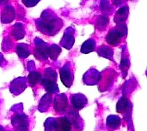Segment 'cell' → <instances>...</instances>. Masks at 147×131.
Listing matches in <instances>:
<instances>
[{"mask_svg": "<svg viewBox=\"0 0 147 131\" xmlns=\"http://www.w3.org/2000/svg\"><path fill=\"white\" fill-rule=\"evenodd\" d=\"M37 28L44 34L54 35L62 27V21L53 13L45 11L36 21Z\"/></svg>", "mask_w": 147, "mask_h": 131, "instance_id": "1", "label": "cell"}, {"mask_svg": "<svg viewBox=\"0 0 147 131\" xmlns=\"http://www.w3.org/2000/svg\"><path fill=\"white\" fill-rule=\"evenodd\" d=\"M127 33V28L126 24L121 23V24H118L116 27L111 29L108 33L106 40L109 45L115 46L120 43L121 39Z\"/></svg>", "mask_w": 147, "mask_h": 131, "instance_id": "2", "label": "cell"}, {"mask_svg": "<svg viewBox=\"0 0 147 131\" xmlns=\"http://www.w3.org/2000/svg\"><path fill=\"white\" fill-rule=\"evenodd\" d=\"M59 75H60V79H61L62 83L67 88H71L73 83L74 75H73V71L71 70V66L70 63H66L63 67H61L59 70Z\"/></svg>", "mask_w": 147, "mask_h": 131, "instance_id": "3", "label": "cell"}, {"mask_svg": "<svg viewBox=\"0 0 147 131\" xmlns=\"http://www.w3.org/2000/svg\"><path fill=\"white\" fill-rule=\"evenodd\" d=\"M116 111L118 113L124 114V118L126 120H129L131 118L132 114V104L126 96H122L116 106Z\"/></svg>", "mask_w": 147, "mask_h": 131, "instance_id": "4", "label": "cell"}, {"mask_svg": "<svg viewBox=\"0 0 147 131\" xmlns=\"http://www.w3.org/2000/svg\"><path fill=\"white\" fill-rule=\"evenodd\" d=\"M34 44H35V49H34V56L36 58H38L40 61H46L48 57L47 56V48H48V45L47 43H45L44 41H42L41 39L36 38L34 40Z\"/></svg>", "mask_w": 147, "mask_h": 131, "instance_id": "5", "label": "cell"}, {"mask_svg": "<svg viewBox=\"0 0 147 131\" xmlns=\"http://www.w3.org/2000/svg\"><path fill=\"white\" fill-rule=\"evenodd\" d=\"M102 78V74L95 69H90L84 75V82L89 86H94L100 82Z\"/></svg>", "mask_w": 147, "mask_h": 131, "instance_id": "6", "label": "cell"}, {"mask_svg": "<svg viewBox=\"0 0 147 131\" xmlns=\"http://www.w3.org/2000/svg\"><path fill=\"white\" fill-rule=\"evenodd\" d=\"M27 88V80L25 77H18L13 80L9 85V91L14 95H19Z\"/></svg>", "mask_w": 147, "mask_h": 131, "instance_id": "7", "label": "cell"}, {"mask_svg": "<svg viewBox=\"0 0 147 131\" xmlns=\"http://www.w3.org/2000/svg\"><path fill=\"white\" fill-rule=\"evenodd\" d=\"M68 106L67 97L65 94H60L56 95L53 100V107L56 112L64 113Z\"/></svg>", "mask_w": 147, "mask_h": 131, "instance_id": "8", "label": "cell"}, {"mask_svg": "<svg viewBox=\"0 0 147 131\" xmlns=\"http://www.w3.org/2000/svg\"><path fill=\"white\" fill-rule=\"evenodd\" d=\"M71 103L76 111L83 109L88 103L87 98L82 94H76L71 96Z\"/></svg>", "mask_w": 147, "mask_h": 131, "instance_id": "9", "label": "cell"}, {"mask_svg": "<svg viewBox=\"0 0 147 131\" xmlns=\"http://www.w3.org/2000/svg\"><path fill=\"white\" fill-rule=\"evenodd\" d=\"M115 72L114 70H110V73H107L105 74V77H102L101 78V81H100V87H99V89L100 91H106L108 90L111 86L112 84L114 83V81L115 79Z\"/></svg>", "mask_w": 147, "mask_h": 131, "instance_id": "10", "label": "cell"}, {"mask_svg": "<svg viewBox=\"0 0 147 131\" xmlns=\"http://www.w3.org/2000/svg\"><path fill=\"white\" fill-rule=\"evenodd\" d=\"M73 28L72 27H69L66 29L64 36H63V39H61L60 41V45L66 48V49H71L72 46H73V44H74V33H73Z\"/></svg>", "mask_w": 147, "mask_h": 131, "instance_id": "11", "label": "cell"}, {"mask_svg": "<svg viewBox=\"0 0 147 131\" xmlns=\"http://www.w3.org/2000/svg\"><path fill=\"white\" fill-rule=\"evenodd\" d=\"M56 131H71V124L68 118L60 117L56 118Z\"/></svg>", "mask_w": 147, "mask_h": 131, "instance_id": "12", "label": "cell"}, {"mask_svg": "<svg viewBox=\"0 0 147 131\" xmlns=\"http://www.w3.org/2000/svg\"><path fill=\"white\" fill-rule=\"evenodd\" d=\"M53 103V97L52 94H46L40 100L39 106H38V110L40 112H46L48 111L50 106Z\"/></svg>", "mask_w": 147, "mask_h": 131, "instance_id": "13", "label": "cell"}, {"mask_svg": "<svg viewBox=\"0 0 147 131\" xmlns=\"http://www.w3.org/2000/svg\"><path fill=\"white\" fill-rule=\"evenodd\" d=\"M15 18V10L11 6H6L2 13L1 21L3 23H9L11 22Z\"/></svg>", "mask_w": 147, "mask_h": 131, "instance_id": "14", "label": "cell"}, {"mask_svg": "<svg viewBox=\"0 0 147 131\" xmlns=\"http://www.w3.org/2000/svg\"><path fill=\"white\" fill-rule=\"evenodd\" d=\"M11 35L16 39H22L25 36V29L21 23H16L11 29Z\"/></svg>", "mask_w": 147, "mask_h": 131, "instance_id": "15", "label": "cell"}, {"mask_svg": "<svg viewBox=\"0 0 147 131\" xmlns=\"http://www.w3.org/2000/svg\"><path fill=\"white\" fill-rule=\"evenodd\" d=\"M16 53L21 58H26L31 54V49L27 44H19L16 45Z\"/></svg>", "mask_w": 147, "mask_h": 131, "instance_id": "16", "label": "cell"}, {"mask_svg": "<svg viewBox=\"0 0 147 131\" xmlns=\"http://www.w3.org/2000/svg\"><path fill=\"white\" fill-rule=\"evenodd\" d=\"M121 124V118L119 116L110 115L107 118V125L111 130H117Z\"/></svg>", "mask_w": 147, "mask_h": 131, "instance_id": "17", "label": "cell"}, {"mask_svg": "<svg viewBox=\"0 0 147 131\" xmlns=\"http://www.w3.org/2000/svg\"><path fill=\"white\" fill-rule=\"evenodd\" d=\"M127 15H128V8L122 7L116 12L115 16V21L117 24L124 23V21L127 18Z\"/></svg>", "mask_w": 147, "mask_h": 131, "instance_id": "18", "label": "cell"}, {"mask_svg": "<svg viewBox=\"0 0 147 131\" xmlns=\"http://www.w3.org/2000/svg\"><path fill=\"white\" fill-rule=\"evenodd\" d=\"M97 53H98L99 56L103 57L105 58H108V59H110V60L113 59L114 51L109 46H107V45H102V46H100L98 48V50H97Z\"/></svg>", "mask_w": 147, "mask_h": 131, "instance_id": "19", "label": "cell"}, {"mask_svg": "<svg viewBox=\"0 0 147 131\" xmlns=\"http://www.w3.org/2000/svg\"><path fill=\"white\" fill-rule=\"evenodd\" d=\"M41 78H42V76H41V74L39 71H34V70L31 71V72H29L28 76V84L31 87H34L37 83L40 82Z\"/></svg>", "mask_w": 147, "mask_h": 131, "instance_id": "20", "label": "cell"}, {"mask_svg": "<svg viewBox=\"0 0 147 131\" xmlns=\"http://www.w3.org/2000/svg\"><path fill=\"white\" fill-rule=\"evenodd\" d=\"M95 49H96V41L93 39H90L83 44L81 47V52L84 54H88L91 51H94Z\"/></svg>", "mask_w": 147, "mask_h": 131, "instance_id": "21", "label": "cell"}, {"mask_svg": "<svg viewBox=\"0 0 147 131\" xmlns=\"http://www.w3.org/2000/svg\"><path fill=\"white\" fill-rule=\"evenodd\" d=\"M60 53H61V48L57 45H49L47 48V56L52 60H56Z\"/></svg>", "mask_w": 147, "mask_h": 131, "instance_id": "22", "label": "cell"}, {"mask_svg": "<svg viewBox=\"0 0 147 131\" xmlns=\"http://www.w3.org/2000/svg\"><path fill=\"white\" fill-rule=\"evenodd\" d=\"M70 116L71 117V118L69 119L70 122H71V124H73V126H74L76 129H78V128L81 129V128H82V125H80V124H83V123H82L83 121H82V119L80 118V117L78 116V112H75V111H72V112H70Z\"/></svg>", "mask_w": 147, "mask_h": 131, "instance_id": "23", "label": "cell"}, {"mask_svg": "<svg viewBox=\"0 0 147 131\" xmlns=\"http://www.w3.org/2000/svg\"><path fill=\"white\" fill-rule=\"evenodd\" d=\"M129 66H130L129 58H128V57H127V56H125L123 54L122 55V58H121V72L123 74V77L124 78L127 75V71H128Z\"/></svg>", "mask_w": 147, "mask_h": 131, "instance_id": "24", "label": "cell"}, {"mask_svg": "<svg viewBox=\"0 0 147 131\" xmlns=\"http://www.w3.org/2000/svg\"><path fill=\"white\" fill-rule=\"evenodd\" d=\"M45 131H56V118H49L44 124Z\"/></svg>", "mask_w": 147, "mask_h": 131, "instance_id": "25", "label": "cell"}, {"mask_svg": "<svg viewBox=\"0 0 147 131\" xmlns=\"http://www.w3.org/2000/svg\"><path fill=\"white\" fill-rule=\"evenodd\" d=\"M109 23V19L106 16H101L96 21V27L100 30H103Z\"/></svg>", "mask_w": 147, "mask_h": 131, "instance_id": "26", "label": "cell"}, {"mask_svg": "<svg viewBox=\"0 0 147 131\" xmlns=\"http://www.w3.org/2000/svg\"><path fill=\"white\" fill-rule=\"evenodd\" d=\"M101 7H102V9L103 10V11H110L111 9H112V7H111V5L108 3V1L107 0H102V5H101Z\"/></svg>", "mask_w": 147, "mask_h": 131, "instance_id": "27", "label": "cell"}, {"mask_svg": "<svg viewBox=\"0 0 147 131\" xmlns=\"http://www.w3.org/2000/svg\"><path fill=\"white\" fill-rule=\"evenodd\" d=\"M40 0H22V2L24 3V4L28 7H32L34 6Z\"/></svg>", "mask_w": 147, "mask_h": 131, "instance_id": "28", "label": "cell"}, {"mask_svg": "<svg viewBox=\"0 0 147 131\" xmlns=\"http://www.w3.org/2000/svg\"><path fill=\"white\" fill-rule=\"evenodd\" d=\"M3 63H4V58H3V55L0 53V66L3 65Z\"/></svg>", "mask_w": 147, "mask_h": 131, "instance_id": "29", "label": "cell"}, {"mask_svg": "<svg viewBox=\"0 0 147 131\" xmlns=\"http://www.w3.org/2000/svg\"><path fill=\"white\" fill-rule=\"evenodd\" d=\"M0 131H6V130H5V129H4L3 126H0Z\"/></svg>", "mask_w": 147, "mask_h": 131, "instance_id": "30", "label": "cell"}]
</instances>
